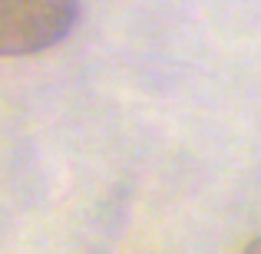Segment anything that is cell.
<instances>
[{"mask_svg": "<svg viewBox=\"0 0 261 254\" xmlns=\"http://www.w3.org/2000/svg\"><path fill=\"white\" fill-rule=\"evenodd\" d=\"M80 23V0H0V57H33Z\"/></svg>", "mask_w": 261, "mask_h": 254, "instance_id": "obj_1", "label": "cell"}, {"mask_svg": "<svg viewBox=\"0 0 261 254\" xmlns=\"http://www.w3.org/2000/svg\"><path fill=\"white\" fill-rule=\"evenodd\" d=\"M242 254H261V238H255V241L248 244V248H245Z\"/></svg>", "mask_w": 261, "mask_h": 254, "instance_id": "obj_2", "label": "cell"}]
</instances>
